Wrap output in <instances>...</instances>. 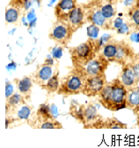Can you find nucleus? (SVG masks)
I'll use <instances>...</instances> for the list:
<instances>
[{
    "label": "nucleus",
    "instance_id": "f8f14e48",
    "mask_svg": "<svg viewBox=\"0 0 139 148\" xmlns=\"http://www.w3.org/2000/svg\"><path fill=\"white\" fill-rule=\"evenodd\" d=\"M67 22L69 25L71 27L74 34L78 31L80 28L84 26L86 21V11L81 5H77L76 8L72 10V12L70 13Z\"/></svg>",
    "mask_w": 139,
    "mask_h": 148
},
{
    "label": "nucleus",
    "instance_id": "b1692460",
    "mask_svg": "<svg viewBox=\"0 0 139 148\" xmlns=\"http://www.w3.org/2000/svg\"><path fill=\"white\" fill-rule=\"evenodd\" d=\"M33 110V107L27 105V103L22 105L15 112V114L18 115L17 120H23V119L24 120H28V117L30 116V113H31V110Z\"/></svg>",
    "mask_w": 139,
    "mask_h": 148
},
{
    "label": "nucleus",
    "instance_id": "412c9836",
    "mask_svg": "<svg viewBox=\"0 0 139 148\" xmlns=\"http://www.w3.org/2000/svg\"><path fill=\"white\" fill-rule=\"evenodd\" d=\"M60 77H59V70L58 69L55 71L53 75L49 78L47 83L41 88V90H45L48 95H52L57 93L60 85Z\"/></svg>",
    "mask_w": 139,
    "mask_h": 148
},
{
    "label": "nucleus",
    "instance_id": "cd10ccee",
    "mask_svg": "<svg viewBox=\"0 0 139 148\" xmlns=\"http://www.w3.org/2000/svg\"><path fill=\"white\" fill-rule=\"evenodd\" d=\"M136 125H137V127L139 128V113H137V114L136 115Z\"/></svg>",
    "mask_w": 139,
    "mask_h": 148
},
{
    "label": "nucleus",
    "instance_id": "6ab92c4d",
    "mask_svg": "<svg viewBox=\"0 0 139 148\" xmlns=\"http://www.w3.org/2000/svg\"><path fill=\"white\" fill-rule=\"evenodd\" d=\"M129 22L133 30L139 33V0H134L128 10Z\"/></svg>",
    "mask_w": 139,
    "mask_h": 148
},
{
    "label": "nucleus",
    "instance_id": "a878e982",
    "mask_svg": "<svg viewBox=\"0 0 139 148\" xmlns=\"http://www.w3.org/2000/svg\"><path fill=\"white\" fill-rule=\"evenodd\" d=\"M129 65L136 77L137 82H139V53H137L136 56L129 62Z\"/></svg>",
    "mask_w": 139,
    "mask_h": 148
},
{
    "label": "nucleus",
    "instance_id": "1a4fd4ad",
    "mask_svg": "<svg viewBox=\"0 0 139 148\" xmlns=\"http://www.w3.org/2000/svg\"><path fill=\"white\" fill-rule=\"evenodd\" d=\"M106 83L107 80L106 75L88 76L86 77L84 87H83L82 95L87 97H95L99 95Z\"/></svg>",
    "mask_w": 139,
    "mask_h": 148
},
{
    "label": "nucleus",
    "instance_id": "2eb2a0df",
    "mask_svg": "<svg viewBox=\"0 0 139 148\" xmlns=\"http://www.w3.org/2000/svg\"><path fill=\"white\" fill-rule=\"evenodd\" d=\"M100 1V6L102 12V15L109 24V25L114 29V23H115V18L117 13L116 5L117 3L111 2L109 0H99Z\"/></svg>",
    "mask_w": 139,
    "mask_h": 148
},
{
    "label": "nucleus",
    "instance_id": "c85d7f7f",
    "mask_svg": "<svg viewBox=\"0 0 139 148\" xmlns=\"http://www.w3.org/2000/svg\"><path fill=\"white\" fill-rule=\"evenodd\" d=\"M109 1H111V2H114V3H118L119 1H121V0H109Z\"/></svg>",
    "mask_w": 139,
    "mask_h": 148
},
{
    "label": "nucleus",
    "instance_id": "f03ea898",
    "mask_svg": "<svg viewBox=\"0 0 139 148\" xmlns=\"http://www.w3.org/2000/svg\"><path fill=\"white\" fill-rule=\"evenodd\" d=\"M110 63L123 66L129 63L136 56L134 47L127 40H108L101 47L100 52Z\"/></svg>",
    "mask_w": 139,
    "mask_h": 148
},
{
    "label": "nucleus",
    "instance_id": "9d476101",
    "mask_svg": "<svg viewBox=\"0 0 139 148\" xmlns=\"http://www.w3.org/2000/svg\"><path fill=\"white\" fill-rule=\"evenodd\" d=\"M57 69V68L54 69V64L51 62H45L44 63H41L38 65L36 70L30 75L34 84L39 86L41 88L47 83V82L49 80V78L53 75L55 71Z\"/></svg>",
    "mask_w": 139,
    "mask_h": 148
},
{
    "label": "nucleus",
    "instance_id": "bb28decb",
    "mask_svg": "<svg viewBox=\"0 0 139 148\" xmlns=\"http://www.w3.org/2000/svg\"><path fill=\"white\" fill-rule=\"evenodd\" d=\"M131 29L133 30V27L131 26L130 23L127 22V23H124L122 26L117 27V33L118 34H128L130 32Z\"/></svg>",
    "mask_w": 139,
    "mask_h": 148
},
{
    "label": "nucleus",
    "instance_id": "5701e85b",
    "mask_svg": "<svg viewBox=\"0 0 139 148\" xmlns=\"http://www.w3.org/2000/svg\"><path fill=\"white\" fill-rule=\"evenodd\" d=\"M34 128H37V129H63L64 126H63L62 123H60L58 120L55 119V117H53V118H50V119H48L46 121L36 124Z\"/></svg>",
    "mask_w": 139,
    "mask_h": 148
},
{
    "label": "nucleus",
    "instance_id": "423d86ee",
    "mask_svg": "<svg viewBox=\"0 0 139 148\" xmlns=\"http://www.w3.org/2000/svg\"><path fill=\"white\" fill-rule=\"evenodd\" d=\"M74 32L66 21L55 20L48 33V38L57 44L66 47L72 40Z\"/></svg>",
    "mask_w": 139,
    "mask_h": 148
},
{
    "label": "nucleus",
    "instance_id": "aec40b11",
    "mask_svg": "<svg viewBox=\"0 0 139 148\" xmlns=\"http://www.w3.org/2000/svg\"><path fill=\"white\" fill-rule=\"evenodd\" d=\"M53 117H54V116L52 114V110H51L50 106L48 103H42L39 106V108L36 110L35 121L31 125V127L34 128L36 124L46 121V120L50 119V118H53Z\"/></svg>",
    "mask_w": 139,
    "mask_h": 148
},
{
    "label": "nucleus",
    "instance_id": "9b49d317",
    "mask_svg": "<svg viewBox=\"0 0 139 148\" xmlns=\"http://www.w3.org/2000/svg\"><path fill=\"white\" fill-rule=\"evenodd\" d=\"M77 5V0H59L54 7L55 19L67 22L70 13Z\"/></svg>",
    "mask_w": 139,
    "mask_h": 148
},
{
    "label": "nucleus",
    "instance_id": "20e7f679",
    "mask_svg": "<svg viewBox=\"0 0 139 148\" xmlns=\"http://www.w3.org/2000/svg\"><path fill=\"white\" fill-rule=\"evenodd\" d=\"M69 53L72 67H84L91 60H93L97 53H99L97 42L93 39H88L86 42H83L73 47H70Z\"/></svg>",
    "mask_w": 139,
    "mask_h": 148
},
{
    "label": "nucleus",
    "instance_id": "0eeeda50",
    "mask_svg": "<svg viewBox=\"0 0 139 148\" xmlns=\"http://www.w3.org/2000/svg\"><path fill=\"white\" fill-rule=\"evenodd\" d=\"M81 5L86 11L87 22L100 29H104V30L112 29L102 15L99 0H88L86 3L82 4Z\"/></svg>",
    "mask_w": 139,
    "mask_h": 148
},
{
    "label": "nucleus",
    "instance_id": "f3484780",
    "mask_svg": "<svg viewBox=\"0 0 139 148\" xmlns=\"http://www.w3.org/2000/svg\"><path fill=\"white\" fill-rule=\"evenodd\" d=\"M27 102L25 97L19 92L12 93L10 97H6V115H13L22 105L26 104Z\"/></svg>",
    "mask_w": 139,
    "mask_h": 148
},
{
    "label": "nucleus",
    "instance_id": "7ed1b4c3",
    "mask_svg": "<svg viewBox=\"0 0 139 148\" xmlns=\"http://www.w3.org/2000/svg\"><path fill=\"white\" fill-rule=\"evenodd\" d=\"M86 75L80 68L72 69L61 79L60 85L57 93L59 96L70 97L82 94Z\"/></svg>",
    "mask_w": 139,
    "mask_h": 148
},
{
    "label": "nucleus",
    "instance_id": "4468645a",
    "mask_svg": "<svg viewBox=\"0 0 139 148\" xmlns=\"http://www.w3.org/2000/svg\"><path fill=\"white\" fill-rule=\"evenodd\" d=\"M127 124L120 121L115 116L104 118L101 116L100 119L94 123L91 129H127Z\"/></svg>",
    "mask_w": 139,
    "mask_h": 148
},
{
    "label": "nucleus",
    "instance_id": "393cba45",
    "mask_svg": "<svg viewBox=\"0 0 139 148\" xmlns=\"http://www.w3.org/2000/svg\"><path fill=\"white\" fill-rule=\"evenodd\" d=\"M31 0H10L8 4L9 6H13L20 10H26L30 5Z\"/></svg>",
    "mask_w": 139,
    "mask_h": 148
},
{
    "label": "nucleus",
    "instance_id": "a211bd4d",
    "mask_svg": "<svg viewBox=\"0 0 139 148\" xmlns=\"http://www.w3.org/2000/svg\"><path fill=\"white\" fill-rule=\"evenodd\" d=\"M125 108L131 110L135 116L139 113V87L136 86L128 88Z\"/></svg>",
    "mask_w": 139,
    "mask_h": 148
},
{
    "label": "nucleus",
    "instance_id": "ddd939ff",
    "mask_svg": "<svg viewBox=\"0 0 139 148\" xmlns=\"http://www.w3.org/2000/svg\"><path fill=\"white\" fill-rule=\"evenodd\" d=\"M13 82L15 83L18 92L20 93L26 102L31 101V96H32V90L34 82L30 75H24L21 78H15L13 79Z\"/></svg>",
    "mask_w": 139,
    "mask_h": 148
},
{
    "label": "nucleus",
    "instance_id": "6e6552de",
    "mask_svg": "<svg viewBox=\"0 0 139 148\" xmlns=\"http://www.w3.org/2000/svg\"><path fill=\"white\" fill-rule=\"evenodd\" d=\"M109 64L110 62L103 56V54L101 53H99L86 66L80 67V69L85 73L86 77L94 75H106V71Z\"/></svg>",
    "mask_w": 139,
    "mask_h": 148
},
{
    "label": "nucleus",
    "instance_id": "f257e3e1",
    "mask_svg": "<svg viewBox=\"0 0 139 148\" xmlns=\"http://www.w3.org/2000/svg\"><path fill=\"white\" fill-rule=\"evenodd\" d=\"M128 88L116 77L107 82L97 96L99 103L110 111H118L125 108Z\"/></svg>",
    "mask_w": 139,
    "mask_h": 148
},
{
    "label": "nucleus",
    "instance_id": "4be33fe9",
    "mask_svg": "<svg viewBox=\"0 0 139 148\" xmlns=\"http://www.w3.org/2000/svg\"><path fill=\"white\" fill-rule=\"evenodd\" d=\"M22 10L13 7V6H9L7 7L6 11V25L9 24H17L20 14H21Z\"/></svg>",
    "mask_w": 139,
    "mask_h": 148
},
{
    "label": "nucleus",
    "instance_id": "dca6fc26",
    "mask_svg": "<svg viewBox=\"0 0 139 148\" xmlns=\"http://www.w3.org/2000/svg\"><path fill=\"white\" fill-rule=\"evenodd\" d=\"M117 78L127 88H130L138 86V84H139L129 63L122 66V70L119 73Z\"/></svg>",
    "mask_w": 139,
    "mask_h": 148
},
{
    "label": "nucleus",
    "instance_id": "39448f33",
    "mask_svg": "<svg viewBox=\"0 0 139 148\" xmlns=\"http://www.w3.org/2000/svg\"><path fill=\"white\" fill-rule=\"evenodd\" d=\"M70 115L76 121L83 125V128L91 129L93 125L102 116L96 107L92 103L87 104H71L69 110Z\"/></svg>",
    "mask_w": 139,
    "mask_h": 148
}]
</instances>
